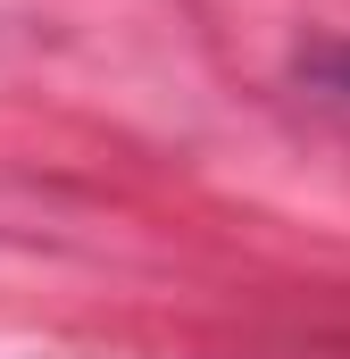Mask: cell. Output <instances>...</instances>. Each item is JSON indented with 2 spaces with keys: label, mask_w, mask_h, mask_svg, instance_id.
Listing matches in <instances>:
<instances>
[{
  "label": "cell",
  "mask_w": 350,
  "mask_h": 359,
  "mask_svg": "<svg viewBox=\"0 0 350 359\" xmlns=\"http://www.w3.org/2000/svg\"><path fill=\"white\" fill-rule=\"evenodd\" d=\"M309 76H317L326 92H342V100H350V42H342V50H317V59H309Z\"/></svg>",
  "instance_id": "obj_1"
}]
</instances>
